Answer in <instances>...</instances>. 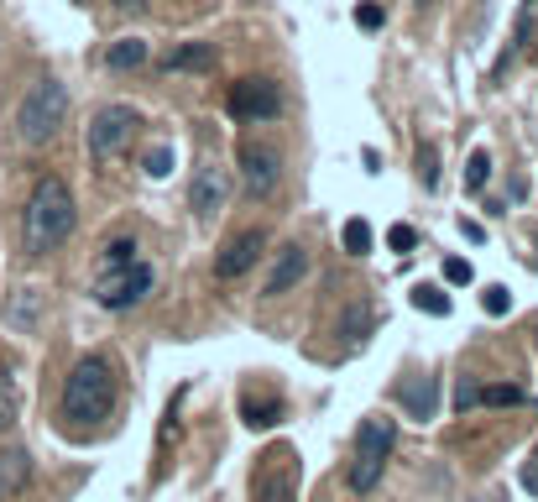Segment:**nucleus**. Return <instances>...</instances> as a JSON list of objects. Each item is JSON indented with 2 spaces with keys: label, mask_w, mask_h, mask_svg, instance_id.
<instances>
[{
  "label": "nucleus",
  "mask_w": 538,
  "mask_h": 502,
  "mask_svg": "<svg viewBox=\"0 0 538 502\" xmlns=\"http://www.w3.org/2000/svg\"><path fill=\"white\" fill-rule=\"evenodd\" d=\"M74 194H68V184L58 173H42L37 189L27 199V215H21V241H27L32 257H48V251H58L68 236H74Z\"/></svg>",
  "instance_id": "1"
},
{
  "label": "nucleus",
  "mask_w": 538,
  "mask_h": 502,
  "mask_svg": "<svg viewBox=\"0 0 538 502\" xmlns=\"http://www.w3.org/2000/svg\"><path fill=\"white\" fill-rule=\"evenodd\" d=\"M110 403H115V372L105 356H79L74 372L63 382V419H74L84 429H95L110 419Z\"/></svg>",
  "instance_id": "2"
},
{
  "label": "nucleus",
  "mask_w": 538,
  "mask_h": 502,
  "mask_svg": "<svg viewBox=\"0 0 538 502\" xmlns=\"http://www.w3.org/2000/svg\"><path fill=\"white\" fill-rule=\"evenodd\" d=\"M63 126H68V89L58 79H37L16 110V136L27 147H48Z\"/></svg>",
  "instance_id": "3"
},
{
  "label": "nucleus",
  "mask_w": 538,
  "mask_h": 502,
  "mask_svg": "<svg viewBox=\"0 0 538 502\" xmlns=\"http://www.w3.org/2000/svg\"><path fill=\"white\" fill-rule=\"evenodd\" d=\"M392 450H397V424L387 414H366L361 435H356V461H350V471H345L350 492H371V487H377L387 461H392Z\"/></svg>",
  "instance_id": "4"
},
{
  "label": "nucleus",
  "mask_w": 538,
  "mask_h": 502,
  "mask_svg": "<svg viewBox=\"0 0 538 502\" xmlns=\"http://www.w3.org/2000/svg\"><path fill=\"white\" fill-rule=\"evenodd\" d=\"M136 131H142V116H136L131 105H105L95 116V126H89V157H95V163L121 157L136 142Z\"/></svg>",
  "instance_id": "5"
},
{
  "label": "nucleus",
  "mask_w": 538,
  "mask_h": 502,
  "mask_svg": "<svg viewBox=\"0 0 538 502\" xmlns=\"http://www.w3.org/2000/svg\"><path fill=\"white\" fill-rule=\"evenodd\" d=\"M225 110L236 121H277V110H283V89H277V79L267 74H251V79H236L225 95Z\"/></svg>",
  "instance_id": "6"
},
{
  "label": "nucleus",
  "mask_w": 538,
  "mask_h": 502,
  "mask_svg": "<svg viewBox=\"0 0 538 502\" xmlns=\"http://www.w3.org/2000/svg\"><path fill=\"white\" fill-rule=\"evenodd\" d=\"M152 293V267L147 262H126V267H110L105 278L95 283V299L105 309H131V304H142Z\"/></svg>",
  "instance_id": "7"
},
{
  "label": "nucleus",
  "mask_w": 538,
  "mask_h": 502,
  "mask_svg": "<svg viewBox=\"0 0 538 502\" xmlns=\"http://www.w3.org/2000/svg\"><path fill=\"white\" fill-rule=\"evenodd\" d=\"M236 168H241V184H246L251 199H272L277 184H283V157H277L272 147H262V142H246L236 152Z\"/></svg>",
  "instance_id": "8"
},
{
  "label": "nucleus",
  "mask_w": 538,
  "mask_h": 502,
  "mask_svg": "<svg viewBox=\"0 0 538 502\" xmlns=\"http://www.w3.org/2000/svg\"><path fill=\"white\" fill-rule=\"evenodd\" d=\"M225 199H230V173L220 163H199L194 168V184H189V210L199 220H215L225 210Z\"/></svg>",
  "instance_id": "9"
},
{
  "label": "nucleus",
  "mask_w": 538,
  "mask_h": 502,
  "mask_svg": "<svg viewBox=\"0 0 538 502\" xmlns=\"http://www.w3.org/2000/svg\"><path fill=\"white\" fill-rule=\"evenodd\" d=\"M267 251V231H241V236H230L225 246H220V257H215V278H241V272H251L256 267V257H262Z\"/></svg>",
  "instance_id": "10"
},
{
  "label": "nucleus",
  "mask_w": 538,
  "mask_h": 502,
  "mask_svg": "<svg viewBox=\"0 0 538 502\" xmlns=\"http://www.w3.org/2000/svg\"><path fill=\"white\" fill-rule=\"evenodd\" d=\"M32 482V455L27 445H6L0 450V502H16Z\"/></svg>",
  "instance_id": "11"
},
{
  "label": "nucleus",
  "mask_w": 538,
  "mask_h": 502,
  "mask_svg": "<svg viewBox=\"0 0 538 502\" xmlns=\"http://www.w3.org/2000/svg\"><path fill=\"white\" fill-rule=\"evenodd\" d=\"M303 272H309V251H303L298 241H288L283 251H277V262H272V272H267V288H262V293H272V299H277V293H288V288L303 278Z\"/></svg>",
  "instance_id": "12"
},
{
  "label": "nucleus",
  "mask_w": 538,
  "mask_h": 502,
  "mask_svg": "<svg viewBox=\"0 0 538 502\" xmlns=\"http://www.w3.org/2000/svg\"><path fill=\"white\" fill-rule=\"evenodd\" d=\"M434 398H439V382L434 377H413L408 387H403V414L408 419H434Z\"/></svg>",
  "instance_id": "13"
},
{
  "label": "nucleus",
  "mask_w": 538,
  "mask_h": 502,
  "mask_svg": "<svg viewBox=\"0 0 538 502\" xmlns=\"http://www.w3.org/2000/svg\"><path fill=\"white\" fill-rule=\"evenodd\" d=\"M215 63H220V53L209 48V42H189V48L168 53V68H178V74H209Z\"/></svg>",
  "instance_id": "14"
},
{
  "label": "nucleus",
  "mask_w": 538,
  "mask_h": 502,
  "mask_svg": "<svg viewBox=\"0 0 538 502\" xmlns=\"http://www.w3.org/2000/svg\"><path fill=\"white\" fill-rule=\"evenodd\" d=\"M147 42L142 37H121V42H110V48H105V63L115 68V74H131V68H142L147 63Z\"/></svg>",
  "instance_id": "15"
},
{
  "label": "nucleus",
  "mask_w": 538,
  "mask_h": 502,
  "mask_svg": "<svg viewBox=\"0 0 538 502\" xmlns=\"http://www.w3.org/2000/svg\"><path fill=\"white\" fill-rule=\"evenodd\" d=\"M16 414H21V393H16V377H11V367H0V435H11Z\"/></svg>",
  "instance_id": "16"
},
{
  "label": "nucleus",
  "mask_w": 538,
  "mask_h": 502,
  "mask_svg": "<svg viewBox=\"0 0 538 502\" xmlns=\"http://www.w3.org/2000/svg\"><path fill=\"white\" fill-rule=\"evenodd\" d=\"M476 403H486V408H518V403H523V387H512V382L481 387V393H476Z\"/></svg>",
  "instance_id": "17"
},
{
  "label": "nucleus",
  "mask_w": 538,
  "mask_h": 502,
  "mask_svg": "<svg viewBox=\"0 0 538 502\" xmlns=\"http://www.w3.org/2000/svg\"><path fill=\"white\" fill-rule=\"evenodd\" d=\"M418 184L439 189V147L434 142H418Z\"/></svg>",
  "instance_id": "18"
},
{
  "label": "nucleus",
  "mask_w": 538,
  "mask_h": 502,
  "mask_svg": "<svg viewBox=\"0 0 538 502\" xmlns=\"http://www.w3.org/2000/svg\"><path fill=\"white\" fill-rule=\"evenodd\" d=\"M413 309H424V314H450V293H439L434 283H418V288H413Z\"/></svg>",
  "instance_id": "19"
},
{
  "label": "nucleus",
  "mask_w": 538,
  "mask_h": 502,
  "mask_svg": "<svg viewBox=\"0 0 538 502\" xmlns=\"http://www.w3.org/2000/svg\"><path fill=\"white\" fill-rule=\"evenodd\" d=\"M340 241H345L350 257H366V251H371V225H366V220H345Z\"/></svg>",
  "instance_id": "20"
},
{
  "label": "nucleus",
  "mask_w": 538,
  "mask_h": 502,
  "mask_svg": "<svg viewBox=\"0 0 538 502\" xmlns=\"http://www.w3.org/2000/svg\"><path fill=\"white\" fill-rule=\"evenodd\" d=\"M277 419H283V403H256V398L246 403V424L251 429H272Z\"/></svg>",
  "instance_id": "21"
},
{
  "label": "nucleus",
  "mask_w": 538,
  "mask_h": 502,
  "mask_svg": "<svg viewBox=\"0 0 538 502\" xmlns=\"http://www.w3.org/2000/svg\"><path fill=\"white\" fill-rule=\"evenodd\" d=\"M486 178H491V152H471V163H465V189L481 194Z\"/></svg>",
  "instance_id": "22"
},
{
  "label": "nucleus",
  "mask_w": 538,
  "mask_h": 502,
  "mask_svg": "<svg viewBox=\"0 0 538 502\" xmlns=\"http://www.w3.org/2000/svg\"><path fill=\"white\" fill-rule=\"evenodd\" d=\"M142 173H147V178H168V173H173V147H152V152L142 157Z\"/></svg>",
  "instance_id": "23"
},
{
  "label": "nucleus",
  "mask_w": 538,
  "mask_h": 502,
  "mask_svg": "<svg viewBox=\"0 0 538 502\" xmlns=\"http://www.w3.org/2000/svg\"><path fill=\"white\" fill-rule=\"evenodd\" d=\"M387 246L397 251V257H408V251L418 246V231H413V225H403V220H397L392 231H387Z\"/></svg>",
  "instance_id": "24"
},
{
  "label": "nucleus",
  "mask_w": 538,
  "mask_h": 502,
  "mask_svg": "<svg viewBox=\"0 0 538 502\" xmlns=\"http://www.w3.org/2000/svg\"><path fill=\"white\" fill-rule=\"evenodd\" d=\"M481 304H486V314H497V319H502V314L512 309V293H507L502 283H491V288L481 293Z\"/></svg>",
  "instance_id": "25"
},
{
  "label": "nucleus",
  "mask_w": 538,
  "mask_h": 502,
  "mask_svg": "<svg viewBox=\"0 0 538 502\" xmlns=\"http://www.w3.org/2000/svg\"><path fill=\"white\" fill-rule=\"evenodd\" d=\"M105 262H110V267H126V262H136V241H131V236L110 241V246H105Z\"/></svg>",
  "instance_id": "26"
},
{
  "label": "nucleus",
  "mask_w": 538,
  "mask_h": 502,
  "mask_svg": "<svg viewBox=\"0 0 538 502\" xmlns=\"http://www.w3.org/2000/svg\"><path fill=\"white\" fill-rule=\"evenodd\" d=\"M366 325H371V314H366L361 304H350V309H345V325H340V330H345V340H361L356 330H366Z\"/></svg>",
  "instance_id": "27"
},
{
  "label": "nucleus",
  "mask_w": 538,
  "mask_h": 502,
  "mask_svg": "<svg viewBox=\"0 0 538 502\" xmlns=\"http://www.w3.org/2000/svg\"><path fill=\"white\" fill-rule=\"evenodd\" d=\"M444 278H450L455 288H465V283L476 278V272H471V262H465V257H450V262H444Z\"/></svg>",
  "instance_id": "28"
},
{
  "label": "nucleus",
  "mask_w": 538,
  "mask_h": 502,
  "mask_svg": "<svg viewBox=\"0 0 538 502\" xmlns=\"http://www.w3.org/2000/svg\"><path fill=\"white\" fill-rule=\"evenodd\" d=\"M382 21H387V11H382V6H356V27H366V32H377Z\"/></svg>",
  "instance_id": "29"
},
{
  "label": "nucleus",
  "mask_w": 538,
  "mask_h": 502,
  "mask_svg": "<svg viewBox=\"0 0 538 502\" xmlns=\"http://www.w3.org/2000/svg\"><path fill=\"white\" fill-rule=\"evenodd\" d=\"M476 393H481V387L471 377H460V387H455V408H460V414H465V408H476Z\"/></svg>",
  "instance_id": "30"
},
{
  "label": "nucleus",
  "mask_w": 538,
  "mask_h": 502,
  "mask_svg": "<svg viewBox=\"0 0 538 502\" xmlns=\"http://www.w3.org/2000/svg\"><path fill=\"white\" fill-rule=\"evenodd\" d=\"M523 492H533V497H538V461H528V466H523Z\"/></svg>",
  "instance_id": "31"
},
{
  "label": "nucleus",
  "mask_w": 538,
  "mask_h": 502,
  "mask_svg": "<svg viewBox=\"0 0 538 502\" xmlns=\"http://www.w3.org/2000/svg\"><path fill=\"white\" fill-rule=\"evenodd\" d=\"M460 236H465V241H486V231H481L476 220H465V225H460Z\"/></svg>",
  "instance_id": "32"
},
{
  "label": "nucleus",
  "mask_w": 538,
  "mask_h": 502,
  "mask_svg": "<svg viewBox=\"0 0 538 502\" xmlns=\"http://www.w3.org/2000/svg\"><path fill=\"white\" fill-rule=\"evenodd\" d=\"M142 6H147V0H121V11H126V16H136Z\"/></svg>",
  "instance_id": "33"
},
{
  "label": "nucleus",
  "mask_w": 538,
  "mask_h": 502,
  "mask_svg": "<svg viewBox=\"0 0 538 502\" xmlns=\"http://www.w3.org/2000/svg\"><path fill=\"white\" fill-rule=\"evenodd\" d=\"M533 461H538V455H533Z\"/></svg>",
  "instance_id": "34"
}]
</instances>
